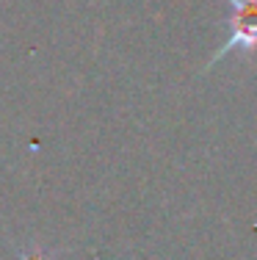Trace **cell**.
I'll list each match as a JSON object with an SVG mask.
<instances>
[{"label": "cell", "instance_id": "1", "mask_svg": "<svg viewBox=\"0 0 257 260\" xmlns=\"http://www.w3.org/2000/svg\"><path fill=\"white\" fill-rule=\"evenodd\" d=\"M230 6L235 9L232 30L227 42L218 47V53L213 55L210 64H218L227 53H235V50H243V53L257 50V0H230Z\"/></svg>", "mask_w": 257, "mask_h": 260}, {"label": "cell", "instance_id": "2", "mask_svg": "<svg viewBox=\"0 0 257 260\" xmlns=\"http://www.w3.org/2000/svg\"><path fill=\"white\" fill-rule=\"evenodd\" d=\"M20 260H56V252H47V249H22Z\"/></svg>", "mask_w": 257, "mask_h": 260}]
</instances>
